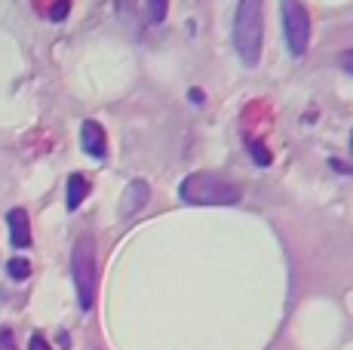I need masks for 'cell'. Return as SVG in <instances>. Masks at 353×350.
<instances>
[{
  "mask_svg": "<svg viewBox=\"0 0 353 350\" xmlns=\"http://www.w3.org/2000/svg\"><path fill=\"white\" fill-rule=\"evenodd\" d=\"M264 43V0H240L234 19V46L240 52L243 65L255 68L261 62Z\"/></svg>",
  "mask_w": 353,
  "mask_h": 350,
  "instance_id": "7a4b0ae2",
  "label": "cell"
},
{
  "mask_svg": "<svg viewBox=\"0 0 353 350\" xmlns=\"http://www.w3.org/2000/svg\"><path fill=\"white\" fill-rule=\"evenodd\" d=\"M283 34L292 56H304L310 43V16L301 0H283Z\"/></svg>",
  "mask_w": 353,
  "mask_h": 350,
  "instance_id": "277c9868",
  "label": "cell"
},
{
  "mask_svg": "<svg viewBox=\"0 0 353 350\" xmlns=\"http://www.w3.org/2000/svg\"><path fill=\"white\" fill-rule=\"evenodd\" d=\"M86 194H90V181L83 178V175H71L68 178V209H80V203L86 200Z\"/></svg>",
  "mask_w": 353,
  "mask_h": 350,
  "instance_id": "ba28073f",
  "label": "cell"
},
{
  "mask_svg": "<svg viewBox=\"0 0 353 350\" xmlns=\"http://www.w3.org/2000/svg\"><path fill=\"white\" fill-rule=\"evenodd\" d=\"M6 225H10V243L16 249H28L31 246V225H28V212L25 209H10L6 215Z\"/></svg>",
  "mask_w": 353,
  "mask_h": 350,
  "instance_id": "52a82bcc",
  "label": "cell"
},
{
  "mask_svg": "<svg viewBox=\"0 0 353 350\" xmlns=\"http://www.w3.org/2000/svg\"><path fill=\"white\" fill-rule=\"evenodd\" d=\"M80 145H83V151L96 160H101L108 154V136H105L99 120H83V126H80Z\"/></svg>",
  "mask_w": 353,
  "mask_h": 350,
  "instance_id": "5b68a950",
  "label": "cell"
},
{
  "mask_svg": "<svg viewBox=\"0 0 353 350\" xmlns=\"http://www.w3.org/2000/svg\"><path fill=\"white\" fill-rule=\"evenodd\" d=\"M169 12V0H148V22L151 25H163Z\"/></svg>",
  "mask_w": 353,
  "mask_h": 350,
  "instance_id": "30bf717a",
  "label": "cell"
},
{
  "mask_svg": "<svg viewBox=\"0 0 353 350\" xmlns=\"http://www.w3.org/2000/svg\"><path fill=\"white\" fill-rule=\"evenodd\" d=\"M16 347V338H12L10 329H0V350H12Z\"/></svg>",
  "mask_w": 353,
  "mask_h": 350,
  "instance_id": "4fadbf2b",
  "label": "cell"
},
{
  "mask_svg": "<svg viewBox=\"0 0 353 350\" xmlns=\"http://www.w3.org/2000/svg\"><path fill=\"white\" fill-rule=\"evenodd\" d=\"M249 154H252V160L258 166H270L274 163V157H270V151L261 145V141H249Z\"/></svg>",
  "mask_w": 353,
  "mask_h": 350,
  "instance_id": "7c38bea8",
  "label": "cell"
},
{
  "mask_svg": "<svg viewBox=\"0 0 353 350\" xmlns=\"http://www.w3.org/2000/svg\"><path fill=\"white\" fill-rule=\"evenodd\" d=\"M37 10L43 12L50 22H65L68 19V10H71V0H34Z\"/></svg>",
  "mask_w": 353,
  "mask_h": 350,
  "instance_id": "9c48e42d",
  "label": "cell"
},
{
  "mask_svg": "<svg viewBox=\"0 0 353 350\" xmlns=\"http://www.w3.org/2000/svg\"><path fill=\"white\" fill-rule=\"evenodd\" d=\"M179 194L191 206H234L240 203L243 187L219 172H191L181 181Z\"/></svg>",
  "mask_w": 353,
  "mask_h": 350,
  "instance_id": "6da1fadb",
  "label": "cell"
},
{
  "mask_svg": "<svg viewBox=\"0 0 353 350\" xmlns=\"http://www.w3.org/2000/svg\"><path fill=\"white\" fill-rule=\"evenodd\" d=\"M332 166H335V169H338V172H350V169H347V166H344V163H341V160H332Z\"/></svg>",
  "mask_w": 353,
  "mask_h": 350,
  "instance_id": "9a60e30c",
  "label": "cell"
},
{
  "mask_svg": "<svg viewBox=\"0 0 353 350\" xmlns=\"http://www.w3.org/2000/svg\"><path fill=\"white\" fill-rule=\"evenodd\" d=\"M71 267H74V282H77V301L83 311H92L96 305V292H99V255H96V240L90 234L74 243L71 255Z\"/></svg>",
  "mask_w": 353,
  "mask_h": 350,
  "instance_id": "3957f363",
  "label": "cell"
},
{
  "mask_svg": "<svg viewBox=\"0 0 353 350\" xmlns=\"http://www.w3.org/2000/svg\"><path fill=\"white\" fill-rule=\"evenodd\" d=\"M28 350H52V347L46 344L43 335H31V344H28Z\"/></svg>",
  "mask_w": 353,
  "mask_h": 350,
  "instance_id": "5bb4252c",
  "label": "cell"
},
{
  "mask_svg": "<svg viewBox=\"0 0 353 350\" xmlns=\"http://www.w3.org/2000/svg\"><path fill=\"white\" fill-rule=\"evenodd\" d=\"M6 271H10L12 280H28L31 277V261L28 258H10Z\"/></svg>",
  "mask_w": 353,
  "mask_h": 350,
  "instance_id": "8fae6325",
  "label": "cell"
},
{
  "mask_svg": "<svg viewBox=\"0 0 353 350\" xmlns=\"http://www.w3.org/2000/svg\"><path fill=\"white\" fill-rule=\"evenodd\" d=\"M148 197H151V187H148V181L135 178L132 185H126L123 197H120V215H123V218L135 215V212L141 209V206L148 203Z\"/></svg>",
  "mask_w": 353,
  "mask_h": 350,
  "instance_id": "8992f818",
  "label": "cell"
}]
</instances>
